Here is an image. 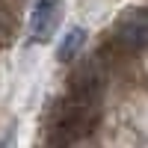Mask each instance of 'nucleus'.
Listing matches in <instances>:
<instances>
[{
  "mask_svg": "<svg viewBox=\"0 0 148 148\" xmlns=\"http://www.w3.org/2000/svg\"><path fill=\"white\" fill-rule=\"evenodd\" d=\"M59 21V0H36L30 15V42H47Z\"/></svg>",
  "mask_w": 148,
  "mask_h": 148,
  "instance_id": "f257e3e1",
  "label": "nucleus"
},
{
  "mask_svg": "<svg viewBox=\"0 0 148 148\" xmlns=\"http://www.w3.org/2000/svg\"><path fill=\"white\" fill-rule=\"evenodd\" d=\"M12 36H15V15L0 6V47H3Z\"/></svg>",
  "mask_w": 148,
  "mask_h": 148,
  "instance_id": "7ed1b4c3",
  "label": "nucleus"
},
{
  "mask_svg": "<svg viewBox=\"0 0 148 148\" xmlns=\"http://www.w3.org/2000/svg\"><path fill=\"white\" fill-rule=\"evenodd\" d=\"M83 45H86V30L83 27L65 30L62 42H59V51H56V59H59V62H71V59L83 51Z\"/></svg>",
  "mask_w": 148,
  "mask_h": 148,
  "instance_id": "f03ea898",
  "label": "nucleus"
}]
</instances>
